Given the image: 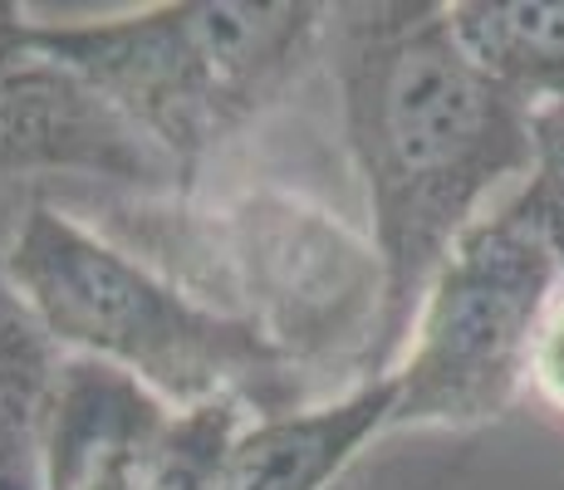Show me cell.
Masks as SVG:
<instances>
[{"label":"cell","instance_id":"30bf717a","mask_svg":"<svg viewBox=\"0 0 564 490\" xmlns=\"http://www.w3.org/2000/svg\"><path fill=\"white\" fill-rule=\"evenodd\" d=\"M251 407L221 398L202 407H167L138 446V490H221L226 456Z\"/></svg>","mask_w":564,"mask_h":490},{"label":"cell","instance_id":"8992f818","mask_svg":"<svg viewBox=\"0 0 564 490\" xmlns=\"http://www.w3.org/2000/svg\"><path fill=\"white\" fill-rule=\"evenodd\" d=\"M25 177H89L123 192H172L167 167L113 113L45 59L0 74V187Z\"/></svg>","mask_w":564,"mask_h":490},{"label":"cell","instance_id":"5bb4252c","mask_svg":"<svg viewBox=\"0 0 564 490\" xmlns=\"http://www.w3.org/2000/svg\"><path fill=\"white\" fill-rule=\"evenodd\" d=\"M35 59V20L25 6L0 0V74Z\"/></svg>","mask_w":564,"mask_h":490},{"label":"cell","instance_id":"7c38bea8","mask_svg":"<svg viewBox=\"0 0 564 490\" xmlns=\"http://www.w3.org/2000/svg\"><path fill=\"white\" fill-rule=\"evenodd\" d=\"M525 398L545 412L550 422H564V285L550 300L545 319L535 329L530 344V363H525Z\"/></svg>","mask_w":564,"mask_h":490},{"label":"cell","instance_id":"4fadbf2b","mask_svg":"<svg viewBox=\"0 0 564 490\" xmlns=\"http://www.w3.org/2000/svg\"><path fill=\"white\" fill-rule=\"evenodd\" d=\"M153 432V427H148ZM143 432V437H148ZM138 442H118V446H104V451L84 456L79 466H69V471L59 476H45L40 490H138Z\"/></svg>","mask_w":564,"mask_h":490},{"label":"cell","instance_id":"ba28073f","mask_svg":"<svg viewBox=\"0 0 564 490\" xmlns=\"http://www.w3.org/2000/svg\"><path fill=\"white\" fill-rule=\"evenodd\" d=\"M452 35L530 113L564 108V0H452Z\"/></svg>","mask_w":564,"mask_h":490},{"label":"cell","instance_id":"9c48e42d","mask_svg":"<svg viewBox=\"0 0 564 490\" xmlns=\"http://www.w3.org/2000/svg\"><path fill=\"white\" fill-rule=\"evenodd\" d=\"M64 353L0 270V490H40V437Z\"/></svg>","mask_w":564,"mask_h":490},{"label":"cell","instance_id":"6da1fadb","mask_svg":"<svg viewBox=\"0 0 564 490\" xmlns=\"http://www.w3.org/2000/svg\"><path fill=\"white\" fill-rule=\"evenodd\" d=\"M324 69L364 226L388 270V348L398 353L452 246L530 177L535 113L462 50L447 6L432 0L329 6Z\"/></svg>","mask_w":564,"mask_h":490},{"label":"cell","instance_id":"277c9868","mask_svg":"<svg viewBox=\"0 0 564 490\" xmlns=\"http://www.w3.org/2000/svg\"><path fill=\"white\" fill-rule=\"evenodd\" d=\"M0 270L59 353L128 373L167 407L231 398L265 417L310 402L251 324L212 309L69 206L30 202L0 246Z\"/></svg>","mask_w":564,"mask_h":490},{"label":"cell","instance_id":"3957f363","mask_svg":"<svg viewBox=\"0 0 564 490\" xmlns=\"http://www.w3.org/2000/svg\"><path fill=\"white\" fill-rule=\"evenodd\" d=\"M329 6L167 0L104 20H35V59L79 79L197 196L246 157L324 64Z\"/></svg>","mask_w":564,"mask_h":490},{"label":"cell","instance_id":"5b68a950","mask_svg":"<svg viewBox=\"0 0 564 490\" xmlns=\"http://www.w3.org/2000/svg\"><path fill=\"white\" fill-rule=\"evenodd\" d=\"M564 285L540 226L506 196L452 246L412 309L388 432H471L511 417L550 300Z\"/></svg>","mask_w":564,"mask_h":490},{"label":"cell","instance_id":"52a82bcc","mask_svg":"<svg viewBox=\"0 0 564 490\" xmlns=\"http://www.w3.org/2000/svg\"><path fill=\"white\" fill-rule=\"evenodd\" d=\"M388 412L393 383L378 373L324 402L251 417L231 442L221 490H329L364 446L388 432Z\"/></svg>","mask_w":564,"mask_h":490},{"label":"cell","instance_id":"8fae6325","mask_svg":"<svg viewBox=\"0 0 564 490\" xmlns=\"http://www.w3.org/2000/svg\"><path fill=\"white\" fill-rule=\"evenodd\" d=\"M511 202L540 226L564 270V108L535 113V167L520 192H511Z\"/></svg>","mask_w":564,"mask_h":490},{"label":"cell","instance_id":"7a4b0ae2","mask_svg":"<svg viewBox=\"0 0 564 490\" xmlns=\"http://www.w3.org/2000/svg\"><path fill=\"white\" fill-rule=\"evenodd\" d=\"M94 226L212 309L251 324L310 402L383 373L388 270L368 226L275 172H236L197 196L108 192Z\"/></svg>","mask_w":564,"mask_h":490}]
</instances>
